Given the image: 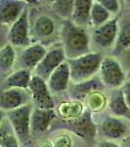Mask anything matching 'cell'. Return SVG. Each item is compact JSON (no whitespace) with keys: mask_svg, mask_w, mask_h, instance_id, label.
Segmentation results:
<instances>
[{"mask_svg":"<svg viewBox=\"0 0 130 147\" xmlns=\"http://www.w3.org/2000/svg\"><path fill=\"white\" fill-rule=\"evenodd\" d=\"M60 39L67 60L92 52L91 34L86 28L74 25L72 21H64L61 25Z\"/></svg>","mask_w":130,"mask_h":147,"instance_id":"6da1fadb","label":"cell"},{"mask_svg":"<svg viewBox=\"0 0 130 147\" xmlns=\"http://www.w3.org/2000/svg\"><path fill=\"white\" fill-rule=\"evenodd\" d=\"M105 56L102 52L92 51L78 58L67 60L70 69V80L74 84L86 82L99 74Z\"/></svg>","mask_w":130,"mask_h":147,"instance_id":"7a4b0ae2","label":"cell"},{"mask_svg":"<svg viewBox=\"0 0 130 147\" xmlns=\"http://www.w3.org/2000/svg\"><path fill=\"white\" fill-rule=\"evenodd\" d=\"M97 132L103 140H123L130 136V121L113 115L105 116L97 125Z\"/></svg>","mask_w":130,"mask_h":147,"instance_id":"3957f363","label":"cell"},{"mask_svg":"<svg viewBox=\"0 0 130 147\" xmlns=\"http://www.w3.org/2000/svg\"><path fill=\"white\" fill-rule=\"evenodd\" d=\"M31 103L6 113L5 117L15 130L20 142H27L31 132V115L34 112Z\"/></svg>","mask_w":130,"mask_h":147,"instance_id":"277c9868","label":"cell"},{"mask_svg":"<svg viewBox=\"0 0 130 147\" xmlns=\"http://www.w3.org/2000/svg\"><path fill=\"white\" fill-rule=\"evenodd\" d=\"M98 75L104 85L111 89L120 88L126 82L123 67L113 56H105Z\"/></svg>","mask_w":130,"mask_h":147,"instance_id":"5b68a950","label":"cell"},{"mask_svg":"<svg viewBox=\"0 0 130 147\" xmlns=\"http://www.w3.org/2000/svg\"><path fill=\"white\" fill-rule=\"evenodd\" d=\"M119 32V20L112 18L109 22L99 28H95L91 32V43L100 49L110 48L115 45Z\"/></svg>","mask_w":130,"mask_h":147,"instance_id":"8992f818","label":"cell"},{"mask_svg":"<svg viewBox=\"0 0 130 147\" xmlns=\"http://www.w3.org/2000/svg\"><path fill=\"white\" fill-rule=\"evenodd\" d=\"M28 91L30 92L35 108L44 110H54L55 101L47 84V82L37 76H32Z\"/></svg>","mask_w":130,"mask_h":147,"instance_id":"52a82bcc","label":"cell"},{"mask_svg":"<svg viewBox=\"0 0 130 147\" xmlns=\"http://www.w3.org/2000/svg\"><path fill=\"white\" fill-rule=\"evenodd\" d=\"M66 61H67V57L62 45L55 46L49 49L43 60L34 69V75L47 82L52 74Z\"/></svg>","mask_w":130,"mask_h":147,"instance_id":"ba28073f","label":"cell"},{"mask_svg":"<svg viewBox=\"0 0 130 147\" xmlns=\"http://www.w3.org/2000/svg\"><path fill=\"white\" fill-rule=\"evenodd\" d=\"M32 100L30 92L21 88H4L0 94V108L2 111L16 110L27 104Z\"/></svg>","mask_w":130,"mask_h":147,"instance_id":"9c48e42d","label":"cell"},{"mask_svg":"<svg viewBox=\"0 0 130 147\" xmlns=\"http://www.w3.org/2000/svg\"><path fill=\"white\" fill-rule=\"evenodd\" d=\"M8 40L14 47L29 46V18L27 8L9 28Z\"/></svg>","mask_w":130,"mask_h":147,"instance_id":"30bf717a","label":"cell"},{"mask_svg":"<svg viewBox=\"0 0 130 147\" xmlns=\"http://www.w3.org/2000/svg\"><path fill=\"white\" fill-rule=\"evenodd\" d=\"M48 52V49L41 43H34L25 47L18 58L19 69H25L34 72L38 64Z\"/></svg>","mask_w":130,"mask_h":147,"instance_id":"8fae6325","label":"cell"},{"mask_svg":"<svg viewBox=\"0 0 130 147\" xmlns=\"http://www.w3.org/2000/svg\"><path fill=\"white\" fill-rule=\"evenodd\" d=\"M27 2L22 0L0 1V23L5 26L13 25L27 9Z\"/></svg>","mask_w":130,"mask_h":147,"instance_id":"7c38bea8","label":"cell"},{"mask_svg":"<svg viewBox=\"0 0 130 147\" xmlns=\"http://www.w3.org/2000/svg\"><path fill=\"white\" fill-rule=\"evenodd\" d=\"M70 82V69L68 61H66L50 76L47 84L52 94H59L67 90Z\"/></svg>","mask_w":130,"mask_h":147,"instance_id":"4fadbf2b","label":"cell"},{"mask_svg":"<svg viewBox=\"0 0 130 147\" xmlns=\"http://www.w3.org/2000/svg\"><path fill=\"white\" fill-rule=\"evenodd\" d=\"M108 108L111 113L110 115L130 121V108L127 105L120 88L113 89L112 91L109 98Z\"/></svg>","mask_w":130,"mask_h":147,"instance_id":"5bb4252c","label":"cell"},{"mask_svg":"<svg viewBox=\"0 0 130 147\" xmlns=\"http://www.w3.org/2000/svg\"><path fill=\"white\" fill-rule=\"evenodd\" d=\"M56 118L54 110H44V109H34L31 115V132L32 134H42L50 127L51 124Z\"/></svg>","mask_w":130,"mask_h":147,"instance_id":"9a60e30c","label":"cell"},{"mask_svg":"<svg viewBox=\"0 0 130 147\" xmlns=\"http://www.w3.org/2000/svg\"><path fill=\"white\" fill-rule=\"evenodd\" d=\"M93 2L92 0H75L70 21L74 25L84 28L91 26V9Z\"/></svg>","mask_w":130,"mask_h":147,"instance_id":"2e32d148","label":"cell"},{"mask_svg":"<svg viewBox=\"0 0 130 147\" xmlns=\"http://www.w3.org/2000/svg\"><path fill=\"white\" fill-rule=\"evenodd\" d=\"M32 76L34 74L31 71L18 69L5 78L4 86L5 88H21L28 90Z\"/></svg>","mask_w":130,"mask_h":147,"instance_id":"e0dca14e","label":"cell"},{"mask_svg":"<svg viewBox=\"0 0 130 147\" xmlns=\"http://www.w3.org/2000/svg\"><path fill=\"white\" fill-rule=\"evenodd\" d=\"M105 87L106 86L98 76V77H94L93 79L86 80V82L74 84L72 91H70V95L75 99H80L87 95L89 92L93 90H103Z\"/></svg>","mask_w":130,"mask_h":147,"instance_id":"ac0fdd59","label":"cell"},{"mask_svg":"<svg viewBox=\"0 0 130 147\" xmlns=\"http://www.w3.org/2000/svg\"><path fill=\"white\" fill-rule=\"evenodd\" d=\"M19 140L15 130L6 117L2 118L0 125V147H19Z\"/></svg>","mask_w":130,"mask_h":147,"instance_id":"d6986e66","label":"cell"},{"mask_svg":"<svg viewBox=\"0 0 130 147\" xmlns=\"http://www.w3.org/2000/svg\"><path fill=\"white\" fill-rule=\"evenodd\" d=\"M34 34L40 38L49 37L55 32V23L48 16L41 15L34 21Z\"/></svg>","mask_w":130,"mask_h":147,"instance_id":"ffe728a7","label":"cell"},{"mask_svg":"<svg viewBox=\"0 0 130 147\" xmlns=\"http://www.w3.org/2000/svg\"><path fill=\"white\" fill-rule=\"evenodd\" d=\"M16 63L15 47L11 43H6L0 50V72L2 75L10 72Z\"/></svg>","mask_w":130,"mask_h":147,"instance_id":"44dd1931","label":"cell"},{"mask_svg":"<svg viewBox=\"0 0 130 147\" xmlns=\"http://www.w3.org/2000/svg\"><path fill=\"white\" fill-rule=\"evenodd\" d=\"M127 49H130V21L122 24L119 27V36L115 45V52L113 54L115 57H117Z\"/></svg>","mask_w":130,"mask_h":147,"instance_id":"7402d4cb","label":"cell"},{"mask_svg":"<svg viewBox=\"0 0 130 147\" xmlns=\"http://www.w3.org/2000/svg\"><path fill=\"white\" fill-rule=\"evenodd\" d=\"M112 15L99 1H94L91 9V26L99 28L111 20Z\"/></svg>","mask_w":130,"mask_h":147,"instance_id":"603a6c76","label":"cell"},{"mask_svg":"<svg viewBox=\"0 0 130 147\" xmlns=\"http://www.w3.org/2000/svg\"><path fill=\"white\" fill-rule=\"evenodd\" d=\"M74 8V1H63L58 0L52 3V10H53L59 17L64 19L65 21H70L72 17Z\"/></svg>","mask_w":130,"mask_h":147,"instance_id":"cb8c5ba5","label":"cell"},{"mask_svg":"<svg viewBox=\"0 0 130 147\" xmlns=\"http://www.w3.org/2000/svg\"><path fill=\"white\" fill-rule=\"evenodd\" d=\"M102 5L107 9L109 13L117 14L120 11V2L117 0H99Z\"/></svg>","mask_w":130,"mask_h":147,"instance_id":"d4e9b609","label":"cell"},{"mask_svg":"<svg viewBox=\"0 0 130 147\" xmlns=\"http://www.w3.org/2000/svg\"><path fill=\"white\" fill-rule=\"evenodd\" d=\"M119 61L123 69H129L130 70V49L124 50L122 53H120L119 56L115 57Z\"/></svg>","mask_w":130,"mask_h":147,"instance_id":"484cf974","label":"cell"},{"mask_svg":"<svg viewBox=\"0 0 130 147\" xmlns=\"http://www.w3.org/2000/svg\"><path fill=\"white\" fill-rule=\"evenodd\" d=\"M120 89H121L122 93H123L124 99H125V101H126L127 105H128L130 108V79L126 80V82H125L124 84L120 87Z\"/></svg>","mask_w":130,"mask_h":147,"instance_id":"4316f807","label":"cell"},{"mask_svg":"<svg viewBox=\"0 0 130 147\" xmlns=\"http://www.w3.org/2000/svg\"><path fill=\"white\" fill-rule=\"evenodd\" d=\"M96 147H120L117 142L113 141H107V140H102L97 144Z\"/></svg>","mask_w":130,"mask_h":147,"instance_id":"83f0119b","label":"cell"},{"mask_svg":"<svg viewBox=\"0 0 130 147\" xmlns=\"http://www.w3.org/2000/svg\"><path fill=\"white\" fill-rule=\"evenodd\" d=\"M126 3H128V5L130 6V1H127V2H126Z\"/></svg>","mask_w":130,"mask_h":147,"instance_id":"f1b7e54d","label":"cell"}]
</instances>
